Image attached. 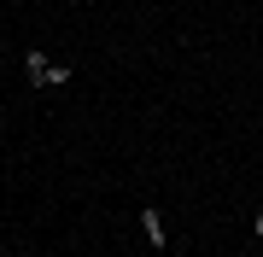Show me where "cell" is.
Here are the masks:
<instances>
[{"mask_svg": "<svg viewBox=\"0 0 263 257\" xmlns=\"http://www.w3.org/2000/svg\"><path fill=\"white\" fill-rule=\"evenodd\" d=\"M141 234L152 251H170V228H164V210L158 205H141Z\"/></svg>", "mask_w": 263, "mask_h": 257, "instance_id": "cell-1", "label": "cell"}, {"mask_svg": "<svg viewBox=\"0 0 263 257\" xmlns=\"http://www.w3.org/2000/svg\"><path fill=\"white\" fill-rule=\"evenodd\" d=\"M47 70H53V53H41V47L24 53V76H29V88H47Z\"/></svg>", "mask_w": 263, "mask_h": 257, "instance_id": "cell-2", "label": "cell"}, {"mask_svg": "<svg viewBox=\"0 0 263 257\" xmlns=\"http://www.w3.org/2000/svg\"><path fill=\"white\" fill-rule=\"evenodd\" d=\"M70 82V65H65V58H53V70H47V88H65Z\"/></svg>", "mask_w": 263, "mask_h": 257, "instance_id": "cell-3", "label": "cell"}, {"mask_svg": "<svg viewBox=\"0 0 263 257\" xmlns=\"http://www.w3.org/2000/svg\"><path fill=\"white\" fill-rule=\"evenodd\" d=\"M252 240H263V210H257V216H252Z\"/></svg>", "mask_w": 263, "mask_h": 257, "instance_id": "cell-4", "label": "cell"}]
</instances>
